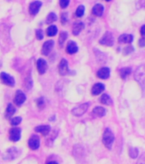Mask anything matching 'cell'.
<instances>
[{
    "label": "cell",
    "instance_id": "obj_39",
    "mask_svg": "<svg viewBox=\"0 0 145 164\" xmlns=\"http://www.w3.org/2000/svg\"><path fill=\"white\" fill-rule=\"evenodd\" d=\"M47 164H58L57 162H48Z\"/></svg>",
    "mask_w": 145,
    "mask_h": 164
},
{
    "label": "cell",
    "instance_id": "obj_28",
    "mask_svg": "<svg viewBox=\"0 0 145 164\" xmlns=\"http://www.w3.org/2000/svg\"><path fill=\"white\" fill-rule=\"evenodd\" d=\"M129 156L131 158H137L138 156V150L137 148H131L129 150Z\"/></svg>",
    "mask_w": 145,
    "mask_h": 164
},
{
    "label": "cell",
    "instance_id": "obj_6",
    "mask_svg": "<svg viewBox=\"0 0 145 164\" xmlns=\"http://www.w3.org/2000/svg\"><path fill=\"white\" fill-rule=\"evenodd\" d=\"M19 155H20L19 150L13 147V148H10L9 150H7L3 156L5 160H13V159L16 158Z\"/></svg>",
    "mask_w": 145,
    "mask_h": 164
},
{
    "label": "cell",
    "instance_id": "obj_1",
    "mask_svg": "<svg viewBox=\"0 0 145 164\" xmlns=\"http://www.w3.org/2000/svg\"><path fill=\"white\" fill-rule=\"evenodd\" d=\"M134 79L141 88L145 91V64L139 66L134 73Z\"/></svg>",
    "mask_w": 145,
    "mask_h": 164
},
{
    "label": "cell",
    "instance_id": "obj_29",
    "mask_svg": "<svg viewBox=\"0 0 145 164\" xmlns=\"http://www.w3.org/2000/svg\"><path fill=\"white\" fill-rule=\"evenodd\" d=\"M22 121V119H21V117L20 116H16L14 117V118H12L11 120V124L13 126V127H16L17 125H19L21 122Z\"/></svg>",
    "mask_w": 145,
    "mask_h": 164
},
{
    "label": "cell",
    "instance_id": "obj_9",
    "mask_svg": "<svg viewBox=\"0 0 145 164\" xmlns=\"http://www.w3.org/2000/svg\"><path fill=\"white\" fill-rule=\"evenodd\" d=\"M21 130L18 127H14L10 130V139L13 142H16L21 138Z\"/></svg>",
    "mask_w": 145,
    "mask_h": 164
},
{
    "label": "cell",
    "instance_id": "obj_16",
    "mask_svg": "<svg viewBox=\"0 0 145 164\" xmlns=\"http://www.w3.org/2000/svg\"><path fill=\"white\" fill-rule=\"evenodd\" d=\"M104 88H105V86H104L103 84H102V83H97V84H95L93 85V87L91 89V94L94 96L99 95L100 93H102L103 91Z\"/></svg>",
    "mask_w": 145,
    "mask_h": 164
},
{
    "label": "cell",
    "instance_id": "obj_15",
    "mask_svg": "<svg viewBox=\"0 0 145 164\" xmlns=\"http://www.w3.org/2000/svg\"><path fill=\"white\" fill-rule=\"evenodd\" d=\"M66 51L68 54H70V55L77 52L78 51V45H77V44L74 42V41H72V40H70L69 42L67 43Z\"/></svg>",
    "mask_w": 145,
    "mask_h": 164
},
{
    "label": "cell",
    "instance_id": "obj_7",
    "mask_svg": "<svg viewBox=\"0 0 145 164\" xmlns=\"http://www.w3.org/2000/svg\"><path fill=\"white\" fill-rule=\"evenodd\" d=\"M26 101V95L24 94V92L22 91L18 90L16 92V95L14 97V103L16 106L20 107Z\"/></svg>",
    "mask_w": 145,
    "mask_h": 164
},
{
    "label": "cell",
    "instance_id": "obj_31",
    "mask_svg": "<svg viewBox=\"0 0 145 164\" xmlns=\"http://www.w3.org/2000/svg\"><path fill=\"white\" fill-rule=\"evenodd\" d=\"M84 13H85V6L84 5H80L79 6V8L77 9L76 11V16L78 17H81V16H84Z\"/></svg>",
    "mask_w": 145,
    "mask_h": 164
},
{
    "label": "cell",
    "instance_id": "obj_25",
    "mask_svg": "<svg viewBox=\"0 0 145 164\" xmlns=\"http://www.w3.org/2000/svg\"><path fill=\"white\" fill-rule=\"evenodd\" d=\"M131 73V68H123L119 70V75L123 79H125Z\"/></svg>",
    "mask_w": 145,
    "mask_h": 164
},
{
    "label": "cell",
    "instance_id": "obj_37",
    "mask_svg": "<svg viewBox=\"0 0 145 164\" xmlns=\"http://www.w3.org/2000/svg\"><path fill=\"white\" fill-rule=\"evenodd\" d=\"M138 45L140 47H144L145 46V38H141L138 41Z\"/></svg>",
    "mask_w": 145,
    "mask_h": 164
},
{
    "label": "cell",
    "instance_id": "obj_23",
    "mask_svg": "<svg viewBox=\"0 0 145 164\" xmlns=\"http://www.w3.org/2000/svg\"><path fill=\"white\" fill-rule=\"evenodd\" d=\"M100 101H101V103L103 104H105V105H112V104H113V101H112V99L110 98V97L108 94L102 95Z\"/></svg>",
    "mask_w": 145,
    "mask_h": 164
},
{
    "label": "cell",
    "instance_id": "obj_10",
    "mask_svg": "<svg viewBox=\"0 0 145 164\" xmlns=\"http://www.w3.org/2000/svg\"><path fill=\"white\" fill-rule=\"evenodd\" d=\"M39 144H40V140H39V136H37V135H32L31 138L28 140V146L31 150H33L39 149Z\"/></svg>",
    "mask_w": 145,
    "mask_h": 164
},
{
    "label": "cell",
    "instance_id": "obj_18",
    "mask_svg": "<svg viewBox=\"0 0 145 164\" xmlns=\"http://www.w3.org/2000/svg\"><path fill=\"white\" fill-rule=\"evenodd\" d=\"M104 7L100 4H97L95 5L92 8V14L95 16H101L103 14Z\"/></svg>",
    "mask_w": 145,
    "mask_h": 164
},
{
    "label": "cell",
    "instance_id": "obj_26",
    "mask_svg": "<svg viewBox=\"0 0 145 164\" xmlns=\"http://www.w3.org/2000/svg\"><path fill=\"white\" fill-rule=\"evenodd\" d=\"M67 32H62L60 36H59V40H58V43H59V46L62 47V45L64 44L65 40L67 39Z\"/></svg>",
    "mask_w": 145,
    "mask_h": 164
},
{
    "label": "cell",
    "instance_id": "obj_20",
    "mask_svg": "<svg viewBox=\"0 0 145 164\" xmlns=\"http://www.w3.org/2000/svg\"><path fill=\"white\" fill-rule=\"evenodd\" d=\"M83 28H84L83 22L79 21V22L75 23V24L73 25V27H72V33H73V35H79V32L83 30Z\"/></svg>",
    "mask_w": 145,
    "mask_h": 164
},
{
    "label": "cell",
    "instance_id": "obj_8",
    "mask_svg": "<svg viewBox=\"0 0 145 164\" xmlns=\"http://www.w3.org/2000/svg\"><path fill=\"white\" fill-rule=\"evenodd\" d=\"M58 71L59 74L62 76H65L67 74H69V69H68V65H67V62L66 59H62L59 66H58Z\"/></svg>",
    "mask_w": 145,
    "mask_h": 164
},
{
    "label": "cell",
    "instance_id": "obj_32",
    "mask_svg": "<svg viewBox=\"0 0 145 164\" xmlns=\"http://www.w3.org/2000/svg\"><path fill=\"white\" fill-rule=\"evenodd\" d=\"M133 51H134V48H133V46L129 45V46H126V47L124 48V50H123V54H124V55H128V54L133 52Z\"/></svg>",
    "mask_w": 145,
    "mask_h": 164
},
{
    "label": "cell",
    "instance_id": "obj_5",
    "mask_svg": "<svg viewBox=\"0 0 145 164\" xmlns=\"http://www.w3.org/2000/svg\"><path fill=\"white\" fill-rule=\"evenodd\" d=\"M88 108H89L88 103H85L83 104H80V105L78 106V107L72 109V114L73 116H83L85 112L87 111Z\"/></svg>",
    "mask_w": 145,
    "mask_h": 164
},
{
    "label": "cell",
    "instance_id": "obj_19",
    "mask_svg": "<svg viewBox=\"0 0 145 164\" xmlns=\"http://www.w3.org/2000/svg\"><path fill=\"white\" fill-rule=\"evenodd\" d=\"M118 40H119V43H129L130 44V43L133 41V36L131 34L125 33V34H122V35L119 36Z\"/></svg>",
    "mask_w": 145,
    "mask_h": 164
},
{
    "label": "cell",
    "instance_id": "obj_24",
    "mask_svg": "<svg viewBox=\"0 0 145 164\" xmlns=\"http://www.w3.org/2000/svg\"><path fill=\"white\" fill-rule=\"evenodd\" d=\"M57 31H58V29H57V26H54V25H52V26H50L48 28H47L46 33L48 36H50V37H53V36H55V35L57 34Z\"/></svg>",
    "mask_w": 145,
    "mask_h": 164
},
{
    "label": "cell",
    "instance_id": "obj_13",
    "mask_svg": "<svg viewBox=\"0 0 145 164\" xmlns=\"http://www.w3.org/2000/svg\"><path fill=\"white\" fill-rule=\"evenodd\" d=\"M47 63L45 59L39 58L37 61V69L40 74H44L47 70Z\"/></svg>",
    "mask_w": 145,
    "mask_h": 164
},
{
    "label": "cell",
    "instance_id": "obj_36",
    "mask_svg": "<svg viewBox=\"0 0 145 164\" xmlns=\"http://www.w3.org/2000/svg\"><path fill=\"white\" fill-rule=\"evenodd\" d=\"M67 21V13H63L62 15V23L65 24Z\"/></svg>",
    "mask_w": 145,
    "mask_h": 164
},
{
    "label": "cell",
    "instance_id": "obj_35",
    "mask_svg": "<svg viewBox=\"0 0 145 164\" xmlns=\"http://www.w3.org/2000/svg\"><path fill=\"white\" fill-rule=\"evenodd\" d=\"M137 164H145V154H143L138 158Z\"/></svg>",
    "mask_w": 145,
    "mask_h": 164
},
{
    "label": "cell",
    "instance_id": "obj_40",
    "mask_svg": "<svg viewBox=\"0 0 145 164\" xmlns=\"http://www.w3.org/2000/svg\"><path fill=\"white\" fill-rule=\"evenodd\" d=\"M105 1H107V2H109V1H111V0H105Z\"/></svg>",
    "mask_w": 145,
    "mask_h": 164
},
{
    "label": "cell",
    "instance_id": "obj_3",
    "mask_svg": "<svg viewBox=\"0 0 145 164\" xmlns=\"http://www.w3.org/2000/svg\"><path fill=\"white\" fill-rule=\"evenodd\" d=\"M99 44L105 46H112L114 45V36L110 32H106L102 39L99 40Z\"/></svg>",
    "mask_w": 145,
    "mask_h": 164
},
{
    "label": "cell",
    "instance_id": "obj_21",
    "mask_svg": "<svg viewBox=\"0 0 145 164\" xmlns=\"http://www.w3.org/2000/svg\"><path fill=\"white\" fill-rule=\"evenodd\" d=\"M106 114V110L103 107H96L92 111V115L95 116L103 117Z\"/></svg>",
    "mask_w": 145,
    "mask_h": 164
},
{
    "label": "cell",
    "instance_id": "obj_34",
    "mask_svg": "<svg viewBox=\"0 0 145 164\" xmlns=\"http://www.w3.org/2000/svg\"><path fill=\"white\" fill-rule=\"evenodd\" d=\"M69 2H70V0H60V5L62 8L65 9L69 5Z\"/></svg>",
    "mask_w": 145,
    "mask_h": 164
},
{
    "label": "cell",
    "instance_id": "obj_14",
    "mask_svg": "<svg viewBox=\"0 0 145 164\" xmlns=\"http://www.w3.org/2000/svg\"><path fill=\"white\" fill-rule=\"evenodd\" d=\"M110 75V69L107 67H103L102 69H100L97 73V76L98 77L99 79H108Z\"/></svg>",
    "mask_w": 145,
    "mask_h": 164
},
{
    "label": "cell",
    "instance_id": "obj_38",
    "mask_svg": "<svg viewBox=\"0 0 145 164\" xmlns=\"http://www.w3.org/2000/svg\"><path fill=\"white\" fill-rule=\"evenodd\" d=\"M140 33L142 34V36L145 37V25H143L141 26V29H140Z\"/></svg>",
    "mask_w": 145,
    "mask_h": 164
},
{
    "label": "cell",
    "instance_id": "obj_2",
    "mask_svg": "<svg viewBox=\"0 0 145 164\" xmlns=\"http://www.w3.org/2000/svg\"><path fill=\"white\" fill-rule=\"evenodd\" d=\"M114 141V135L109 128H106L103 135V142L105 147L109 150H111L112 145Z\"/></svg>",
    "mask_w": 145,
    "mask_h": 164
},
{
    "label": "cell",
    "instance_id": "obj_12",
    "mask_svg": "<svg viewBox=\"0 0 145 164\" xmlns=\"http://www.w3.org/2000/svg\"><path fill=\"white\" fill-rule=\"evenodd\" d=\"M42 6V3L40 1H34L30 4L29 5V12L32 16H36L40 10V7Z\"/></svg>",
    "mask_w": 145,
    "mask_h": 164
},
{
    "label": "cell",
    "instance_id": "obj_22",
    "mask_svg": "<svg viewBox=\"0 0 145 164\" xmlns=\"http://www.w3.org/2000/svg\"><path fill=\"white\" fill-rule=\"evenodd\" d=\"M16 108L13 106L12 104H10L9 105L7 106V109H6L5 111V118L6 119H10L15 113H16Z\"/></svg>",
    "mask_w": 145,
    "mask_h": 164
},
{
    "label": "cell",
    "instance_id": "obj_27",
    "mask_svg": "<svg viewBox=\"0 0 145 164\" xmlns=\"http://www.w3.org/2000/svg\"><path fill=\"white\" fill-rule=\"evenodd\" d=\"M57 20V15L55 14V13H50L48 16H47L46 18V23H52V22H54V21H56Z\"/></svg>",
    "mask_w": 145,
    "mask_h": 164
},
{
    "label": "cell",
    "instance_id": "obj_17",
    "mask_svg": "<svg viewBox=\"0 0 145 164\" xmlns=\"http://www.w3.org/2000/svg\"><path fill=\"white\" fill-rule=\"evenodd\" d=\"M34 130L36 132H40L43 136H46L51 131V127L49 125H42V126H39V127H35Z\"/></svg>",
    "mask_w": 145,
    "mask_h": 164
},
{
    "label": "cell",
    "instance_id": "obj_11",
    "mask_svg": "<svg viewBox=\"0 0 145 164\" xmlns=\"http://www.w3.org/2000/svg\"><path fill=\"white\" fill-rule=\"evenodd\" d=\"M54 45H55L54 40H48L46 42H45L41 50L42 54L45 55V56H48L52 51L53 47H54Z\"/></svg>",
    "mask_w": 145,
    "mask_h": 164
},
{
    "label": "cell",
    "instance_id": "obj_4",
    "mask_svg": "<svg viewBox=\"0 0 145 164\" xmlns=\"http://www.w3.org/2000/svg\"><path fill=\"white\" fill-rule=\"evenodd\" d=\"M0 80L2 81L3 84H5L6 85H9V86H14L15 84H16L15 79L11 75L6 74L5 72H2L0 74Z\"/></svg>",
    "mask_w": 145,
    "mask_h": 164
},
{
    "label": "cell",
    "instance_id": "obj_30",
    "mask_svg": "<svg viewBox=\"0 0 145 164\" xmlns=\"http://www.w3.org/2000/svg\"><path fill=\"white\" fill-rule=\"evenodd\" d=\"M37 106L39 110H43L45 107V101L43 97H40L37 100Z\"/></svg>",
    "mask_w": 145,
    "mask_h": 164
},
{
    "label": "cell",
    "instance_id": "obj_33",
    "mask_svg": "<svg viewBox=\"0 0 145 164\" xmlns=\"http://www.w3.org/2000/svg\"><path fill=\"white\" fill-rule=\"evenodd\" d=\"M36 37L39 40H41L44 38V32L42 29H38L36 31Z\"/></svg>",
    "mask_w": 145,
    "mask_h": 164
}]
</instances>
